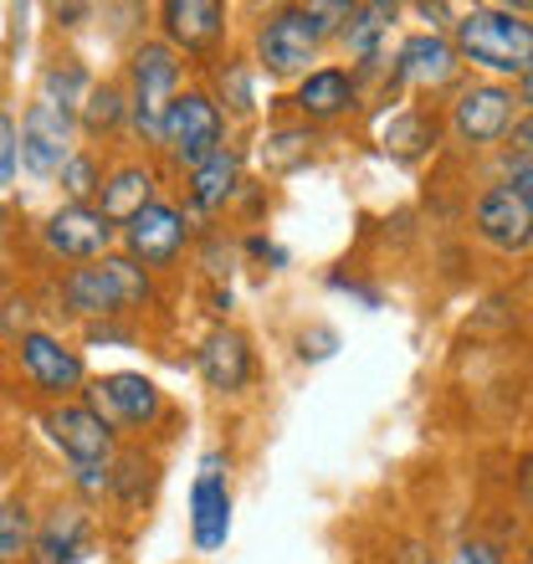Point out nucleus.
<instances>
[{"label": "nucleus", "mask_w": 533, "mask_h": 564, "mask_svg": "<svg viewBox=\"0 0 533 564\" xmlns=\"http://www.w3.org/2000/svg\"><path fill=\"white\" fill-rule=\"evenodd\" d=\"M221 129H226L221 108L210 104L206 93H180L175 104H170V113H164L160 139L170 144V154L180 164L200 170L210 154H221Z\"/></svg>", "instance_id": "nucleus-4"}, {"label": "nucleus", "mask_w": 533, "mask_h": 564, "mask_svg": "<svg viewBox=\"0 0 533 564\" xmlns=\"http://www.w3.org/2000/svg\"><path fill=\"white\" fill-rule=\"evenodd\" d=\"M221 93H226V104L237 108V113H252L257 108V98H252V77H247V67H226L221 73Z\"/></svg>", "instance_id": "nucleus-28"}, {"label": "nucleus", "mask_w": 533, "mask_h": 564, "mask_svg": "<svg viewBox=\"0 0 533 564\" xmlns=\"http://www.w3.org/2000/svg\"><path fill=\"white\" fill-rule=\"evenodd\" d=\"M21 370L31 375V386L46 390V395H73L77 386H83V355L77 349H67L62 339H52V334H21Z\"/></svg>", "instance_id": "nucleus-11"}, {"label": "nucleus", "mask_w": 533, "mask_h": 564, "mask_svg": "<svg viewBox=\"0 0 533 564\" xmlns=\"http://www.w3.org/2000/svg\"><path fill=\"white\" fill-rule=\"evenodd\" d=\"M46 247L57 257H73V262H98L113 247V221L98 206H62L46 221Z\"/></svg>", "instance_id": "nucleus-9"}, {"label": "nucleus", "mask_w": 533, "mask_h": 564, "mask_svg": "<svg viewBox=\"0 0 533 564\" xmlns=\"http://www.w3.org/2000/svg\"><path fill=\"white\" fill-rule=\"evenodd\" d=\"M191 539L195 550H221L231 539V492L221 477V452L200 462V477L191 488Z\"/></svg>", "instance_id": "nucleus-8"}, {"label": "nucleus", "mask_w": 533, "mask_h": 564, "mask_svg": "<svg viewBox=\"0 0 533 564\" xmlns=\"http://www.w3.org/2000/svg\"><path fill=\"white\" fill-rule=\"evenodd\" d=\"M73 160V113H62L52 104H36L26 108L21 119V164L31 175H62V164Z\"/></svg>", "instance_id": "nucleus-6"}, {"label": "nucleus", "mask_w": 533, "mask_h": 564, "mask_svg": "<svg viewBox=\"0 0 533 564\" xmlns=\"http://www.w3.org/2000/svg\"><path fill=\"white\" fill-rule=\"evenodd\" d=\"M349 104H355V77L344 67H318V73H308L297 83V108L308 119H339Z\"/></svg>", "instance_id": "nucleus-19"}, {"label": "nucleus", "mask_w": 533, "mask_h": 564, "mask_svg": "<svg viewBox=\"0 0 533 564\" xmlns=\"http://www.w3.org/2000/svg\"><path fill=\"white\" fill-rule=\"evenodd\" d=\"M513 191H523L533 200V160H513V180H508Z\"/></svg>", "instance_id": "nucleus-32"}, {"label": "nucleus", "mask_w": 533, "mask_h": 564, "mask_svg": "<svg viewBox=\"0 0 533 564\" xmlns=\"http://www.w3.org/2000/svg\"><path fill=\"white\" fill-rule=\"evenodd\" d=\"M62 297L77 318H108L149 297V278L133 257H98L88 268H73L62 278Z\"/></svg>", "instance_id": "nucleus-2"}, {"label": "nucleus", "mask_w": 533, "mask_h": 564, "mask_svg": "<svg viewBox=\"0 0 533 564\" xmlns=\"http://www.w3.org/2000/svg\"><path fill=\"white\" fill-rule=\"evenodd\" d=\"M513 129V93L498 83H477L457 98V134L467 144H498Z\"/></svg>", "instance_id": "nucleus-14"}, {"label": "nucleus", "mask_w": 533, "mask_h": 564, "mask_svg": "<svg viewBox=\"0 0 533 564\" xmlns=\"http://www.w3.org/2000/svg\"><path fill=\"white\" fill-rule=\"evenodd\" d=\"M15 164H21V129L11 113H0V185L15 180Z\"/></svg>", "instance_id": "nucleus-27"}, {"label": "nucleus", "mask_w": 533, "mask_h": 564, "mask_svg": "<svg viewBox=\"0 0 533 564\" xmlns=\"http://www.w3.org/2000/svg\"><path fill=\"white\" fill-rule=\"evenodd\" d=\"M457 52L472 57L488 73H513L529 77L533 73V21H523L519 11L503 6H477L457 21Z\"/></svg>", "instance_id": "nucleus-1"}, {"label": "nucleus", "mask_w": 533, "mask_h": 564, "mask_svg": "<svg viewBox=\"0 0 533 564\" xmlns=\"http://www.w3.org/2000/svg\"><path fill=\"white\" fill-rule=\"evenodd\" d=\"M513 160H533V119L513 123Z\"/></svg>", "instance_id": "nucleus-30"}, {"label": "nucleus", "mask_w": 533, "mask_h": 564, "mask_svg": "<svg viewBox=\"0 0 533 564\" xmlns=\"http://www.w3.org/2000/svg\"><path fill=\"white\" fill-rule=\"evenodd\" d=\"M519 492H523V498H529V503H533V457L523 462V473H519Z\"/></svg>", "instance_id": "nucleus-33"}, {"label": "nucleus", "mask_w": 533, "mask_h": 564, "mask_svg": "<svg viewBox=\"0 0 533 564\" xmlns=\"http://www.w3.org/2000/svg\"><path fill=\"white\" fill-rule=\"evenodd\" d=\"M200 375H206V386L221 390V395H231V390H241L252 380V349H247V339H241L237 328H216V334L200 344Z\"/></svg>", "instance_id": "nucleus-15"}, {"label": "nucleus", "mask_w": 533, "mask_h": 564, "mask_svg": "<svg viewBox=\"0 0 533 564\" xmlns=\"http://www.w3.org/2000/svg\"><path fill=\"white\" fill-rule=\"evenodd\" d=\"M123 247H129L133 262H149V268H164L175 262V252L185 247V216L175 206H144L133 221H123Z\"/></svg>", "instance_id": "nucleus-12"}, {"label": "nucleus", "mask_w": 533, "mask_h": 564, "mask_svg": "<svg viewBox=\"0 0 533 564\" xmlns=\"http://www.w3.org/2000/svg\"><path fill=\"white\" fill-rule=\"evenodd\" d=\"M175 88H180L175 46L144 42L133 52V98H129V113H133V129H139V134H160L164 129V113H170V104L180 98Z\"/></svg>", "instance_id": "nucleus-3"}, {"label": "nucleus", "mask_w": 533, "mask_h": 564, "mask_svg": "<svg viewBox=\"0 0 533 564\" xmlns=\"http://www.w3.org/2000/svg\"><path fill=\"white\" fill-rule=\"evenodd\" d=\"M318 31H313L308 21V6H293V11H278V15H266L262 31H257V62H262L266 73H303L313 62V52H318Z\"/></svg>", "instance_id": "nucleus-5"}, {"label": "nucleus", "mask_w": 533, "mask_h": 564, "mask_svg": "<svg viewBox=\"0 0 533 564\" xmlns=\"http://www.w3.org/2000/svg\"><path fill=\"white\" fill-rule=\"evenodd\" d=\"M42 426L77 467H108V457H113V426L93 405H52Z\"/></svg>", "instance_id": "nucleus-7"}, {"label": "nucleus", "mask_w": 533, "mask_h": 564, "mask_svg": "<svg viewBox=\"0 0 533 564\" xmlns=\"http://www.w3.org/2000/svg\"><path fill=\"white\" fill-rule=\"evenodd\" d=\"M6 221H11V210H6V200H0V231H6Z\"/></svg>", "instance_id": "nucleus-35"}, {"label": "nucleus", "mask_w": 533, "mask_h": 564, "mask_svg": "<svg viewBox=\"0 0 533 564\" xmlns=\"http://www.w3.org/2000/svg\"><path fill=\"white\" fill-rule=\"evenodd\" d=\"M164 31H170L185 52H206V46L221 42L226 11L216 0H170V6H164Z\"/></svg>", "instance_id": "nucleus-17"}, {"label": "nucleus", "mask_w": 533, "mask_h": 564, "mask_svg": "<svg viewBox=\"0 0 533 564\" xmlns=\"http://www.w3.org/2000/svg\"><path fill=\"white\" fill-rule=\"evenodd\" d=\"M461 564H503V554L492 550V544H467V550H461Z\"/></svg>", "instance_id": "nucleus-31"}, {"label": "nucleus", "mask_w": 533, "mask_h": 564, "mask_svg": "<svg viewBox=\"0 0 533 564\" xmlns=\"http://www.w3.org/2000/svg\"><path fill=\"white\" fill-rule=\"evenodd\" d=\"M88 93H93V83L77 62H52V67L42 73V93H36V98L52 104V108H62V113H83Z\"/></svg>", "instance_id": "nucleus-22"}, {"label": "nucleus", "mask_w": 533, "mask_h": 564, "mask_svg": "<svg viewBox=\"0 0 533 564\" xmlns=\"http://www.w3.org/2000/svg\"><path fill=\"white\" fill-rule=\"evenodd\" d=\"M160 386L149 380V375H104L98 386H93V411L113 426H149V421L160 416Z\"/></svg>", "instance_id": "nucleus-13"}, {"label": "nucleus", "mask_w": 533, "mask_h": 564, "mask_svg": "<svg viewBox=\"0 0 533 564\" xmlns=\"http://www.w3.org/2000/svg\"><path fill=\"white\" fill-rule=\"evenodd\" d=\"M523 104H533V73L523 77Z\"/></svg>", "instance_id": "nucleus-34"}, {"label": "nucleus", "mask_w": 533, "mask_h": 564, "mask_svg": "<svg viewBox=\"0 0 533 564\" xmlns=\"http://www.w3.org/2000/svg\"><path fill=\"white\" fill-rule=\"evenodd\" d=\"M395 15V6H349V21H344V42L359 62H374L380 52V31Z\"/></svg>", "instance_id": "nucleus-23"}, {"label": "nucleus", "mask_w": 533, "mask_h": 564, "mask_svg": "<svg viewBox=\"0 0 533 564\" xmlns=\"http://www.w3.org/2000/svg\"><path fill=\"white\" fill-rule=\"evenodd\" d=\"M334 344H339L334 328H313V334L297 339V349H303V359H324V355H334Z\"/></svg>", "instance_id": "nucleus-29"}, {"label": "nucleus", "mask_w": 533, "mask_h": 564, "mask_svg": "<svg viewBox=\"0 0 533 564\" xmlns=\"http://www.w3.org/2000/svg\"><path fill=\"white\" fill-rule=\"evenodd\" d=\"M237 180H241V164H237V154H210L200 170H191V200L200 210H216V206H226L231 200V191H237Z\"/></svg>", "instance_id": "nucleus-21"}, {"label": "nucleus", "mask_w": 533, "mask_h": 564, "mask_svg": "<svg viewBox=\"0 0 533 564\" xmlns=\"http://www.w3.org/2000/svg\"><path fill=\"white\" fill-rule=\"evenodd\" d=\"M477 231L503 252H523L533 241V200L513 185H492L477 200Z\"/></svg>", "instance_id": "nucleus-10"}, {"label": "nucleus", "mask_w": 533, "mask_h": 564, "mask_svg": "<svg viewBox=\"0 0 533 564\" xmlns=\"http://www.w3.org/2000/svg\"><path fill=\"white\" fill-rule=\"evenodd\" d=\"M36 544V534H31V508L26 503H0V564L21 560V554Z\"/></svg>", "instance_id": "nucleus-24"}, {"label": "nucleus", "mask_w": 533, "mask_h": 564, "mask_svg": "<svg viewBox=\"0 0 533 564\" xmlns=\"http://www.w3.org/2000/svg\"><path fill=\"white\" fill-rule=\"evenodd\" d=\"M452 73H457V46L431 36V31L411 36L395 57V77L400 83H415V88H442V83H452Z\"/></svg>", "instance_id": "nucleus-16"}, {"label": "nucleus", "mask_w": 533, "mask_h": 564, "mask_svg": "<svg viewBox=\"0 0 533 564\" xmlns=\"http://www.w3.org/2000/svg\"><path fill=\"white\" fill-rule=\"evenodd\" d=\"M62 191L73 206H88L93 195L104 191V180H98V160L93 154H73V160L62 164Z\"/></svg>", "instance_id": "nucleus-25"}, {"label": "nucleus", "mask_w": 533, "mask_h": 564, "mask_svg": "<svg viewBox=\"0 0 533 564\" xmlns=\"http://www.w3.org/2000/svg\"><path fill=\"white\" fill-rule=\"evenodd\" d=\"M88 544V519L77 513V508H57L52 519L42 523V534H36V564H73Z\"/></svg>", "instance_id": "nucleus-20"}, {"label": "nucleus", "mask_w": 533, "mask_h": 564, "mask_svg": "<svg viewBox=\"0 0 533 564\" xmlns=\"http://www.w3.org/2000/svg\"><path fill=\"white\" fill-rule=\"evenodd\" d=\"M144 206H154V175H149L144 164H119L104 180V191H98V210L119 226V221H133Z\"/></svg>", "instance_id": "nucleus-18"}, {"label": "nucleus", "mask_w": 533, "mask_h": 564, "mask_svg": "<svg viewBox=\"0 0 533 564\" xmlns=\"http://www.w3.org/2000/svg\"><path fill=\"white\" fill-rule=\"evenodd\" d=\"M123 113H129V104H123V93L119 88H93L88 93V104H83V123H88L93 134H104V129H119Z\"/></svg>", "instance_id": "nucleus-26"}]
</instances>
